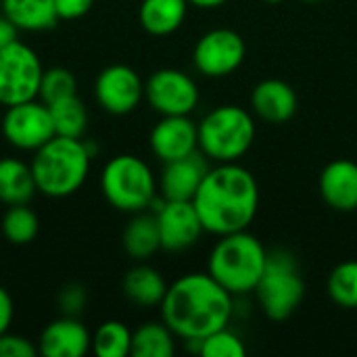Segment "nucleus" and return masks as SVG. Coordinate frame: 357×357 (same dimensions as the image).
Listing matches in <instances>:
<instances>
[{
	"label": "nucleus",
	"mask_w": 357,
	"mask_h": 357,
	"mask_svg": "<svg viewBox=\"0 0 357 357\" xmlns=\"http://www.w3.org/2000/svg\"><path fill=\"white\" fill-rule=\"evenodd\" d=\"M232 293H228L209 272H192L167 287L161 301V320L180 339L201 341L226 328L232 318Z\"/></svg>",
	"instance_id": "obj_1"
},
{
	"label": "nucleus",
	"mask_w": 357,
	"mask_h": 357,
	"mask_svg": "<svg viewBox=\"0 0 357 357\" xmlns=\"http://www.w3.org/2000/svg\"><path fill=\"white\" fill-rule=\"evenodd\" d=\"M192 205L205 232L224 236L247 230L259 209V186L253 174L234 163H220L201 182Z\"/></svg>",
	"instance_id": "obj_2"
},
{
	"label": "nucleus",
	"mask_w": 357,
	"mask_h": 357,
	"mask_svg": "<svg viewBox=\"0 0 357 357\" xmlns=\"http://www.w3.org/2000/svg\"><path fill=\"white\" fill-rule=\"evenodd\" d=\"M92 157L88 142L82 138L52 136L33 151L29 163L38 192L50 199H63L77 192L90 174Z\"/></svg>",
	"instance_id": "obj_3"
},
{
	"label": "nucleus",
	"mask_w": 357,
	"mask_h": 357,
	"mask_svg": "<svg viewBox=\"0 0 357 357\" xmlns=\"http://www.w3.org/2000/svg\"><path fill=\"white\" fill-rule=\"evenodd\" d=\"M268 261V251L247 230L220 236L209 255V274L232 295L253 293Z\"/></svg>",
	"instance_id": "obj_4"
},
{
	"label": "nucleus",
	"mask_w": 357,
	"mask_h": 357,
	"mask_svg": "<svg viewBox=\"0 0 357 357\" xmlns=\"http://www.w3.org/2000/svg\"><path fill=\"white\" fill-rule=\"evenodd\" d=\"M255 134L257 126L249 111L222 105L199 123V151L218 163H234L253 146Z\"/></svg>",
	"instance_id": "obj_5"
},
{
	"label": "nucleus",
	"mask_w": 357,
	"mask_h": 357,
	"mask_svg": "<svg viewBox=\"0 0 357 357\" xmlns=\"http://www.w3.org/2000/svg\"><path fill=\"white\" fill-rule=\"evenodd\" d=\"M253 293L270 320L282 322L291 318L305 297V282L295 255L287 249L268 251L266 270Z\"/></svg>",
	"instance_id": "obj_6"
},
{
	"label": "nucleus",
	"mask_w": 357,
	"mask_h": 357,
	"mask_svg": "<svg viewBox=\"0 0 357 357\" xmlns=\"http://www.w3.org/2000/svg\"><path fill=\"white\" fill-rule=\"evenodd\" d=\"M100 188L107 203L126 213L149 209L157 197V180L151 167L136 155L113 157L102 167Z\"/></svg>",
	"instance_id": "obj_7"
},
{
	"label": "nucleus",
	"mask_w": 357,
	"mask_h": 357,
	"mask_svg": "<svg viewBox=\"0 0 357 357\" xmlns=\"http://www.w3.org/2000/svg\"><path fill=\"white\" fill-rule=\"evenodd\" d=\"M44 67L27 44L15 40L0 50V105L13 107L38 98Z\"/></svg>",
	"instance_id": "obj_8"
},
{
	"label": "nucleus",
	"mask_w": 357,
	"mask_h": 357,
	"mask_svg": "<svg viewBox=\"0 0 357 357\" xmlns=\"http://www.w3.org/2000/svg\"><path fill=\"white\" fill-rule=\"evenodd\" d=\"M2 136L19 151H38L54 136L50 109L46 102L31 98L6 107L2 117Z\"/></svg>",
	"instance_id": "obj_9"
},
{
	"label": "nucleus",
	"mask_w": 357,
	"mask_h": 357,
	"mask_svg": "<svg viewBox=\"0 0 357 357\" xmlns=\"http://www.w3.org/2000/svg\"><path fill=\"white\" fill-rule=\"evenodd\" d=\"M245 54L247 46L243 36L234 29L218 27L197 40L192 61L205 77H226L243 65Z\"/></svg>",
	"instance_id": "obj_10"
},
{
	"label": "nucleus",
	"mask_w": 357,
	"mask_h": 357,
	"mask_svg": "<svg viewBox=\"0 0 357 357\" xmlns=\"http://www.w3.org/2000/svg\"><path fill=\"white\" fill-rule=\"evenodd\" d=\"M144 98L163 115H190L199 105V88L195 79L180 69H157L144 82Z\"/></svg>",
	"instance_id": "obj_11"
},
{
	"label": "nucleus",
	"mask_w": 357,
	"mask_h": 357,
	"mask_svg": "<svg viewBox=\"0 0 357 357\" xmlns=\"http://www.w3.org/2000/svg\"><path fill=\"white\" fill-rule=\"evenodd\" d=\"M153 213L157 215L161 249L180 253L197 245L201 234L205 232L203 222L192 205V201H161L151 203Z\"/></svg>",
	"instance_id": "obj_12"
},
{
	"label": "nucleus",
	"mask_w": 357,
	"mask_h": 357,
	"mask_svg": "<svg viewBox=\"0 0 357 357\" xmlns=\"http://www.w3.org/2000/svg\"><path fill=\"white\" fill-rule=\"evenodd\" d=\"M94 96L107 113L128 115L144 98V82L128 65H109L94 82Z\"/></svg>",
	"instance_id": "obj_13"
},
{
	"label": "nucleus",
	"mask_w": 357,
	"mask_h": 357,
	"mask_svg": "<svg viewBox=\"0 0 357 357\" xmlns=\"http://www.w3.org/2000/svg\"><path fill=\"white\" fill-rule=\"evenodd\" d=\"M151 151L163 163L199 151V126L188 115H163L149 136Z\"/></svg>",
	"instance_id": "obj_14"
},
{
	"label": "nucleus",
	"mask_w": 357,
	"mask_h": 357,
	"mask_svg": "<svg viewBox=\"0 0 357 357\" xmlns=\"http://www.w3.org/2000/svg\"><path fill=\"white\" fill-rule=\"evenodd\" d=\"M92 349V335L73 316L50 322L38 339V354L44 357H82Z\"/></svg>",
	"instance_id": "obj_15"
},
{
	"label": "nucleus",
	"mask_w": 357,
	"mask_h": 357,
	"mask_svg": "<svg viewBox=\"0 0 357 357\" xmlns=\"http://www.w3.org/2000/svg\"><path fill=\"white\" fill-rule=\"evenodd\" d=\"M209 167L203 153L195 151L182 159L167 161L159 178V190L165 201H192Z\"/></svg>",
	"instance_id": "obj_16"
},
{
	"label": "nucleus",
	"mask_w": 357,
	"mask_h": 357,
	"mask_svg": "<svg viewBox=\"0 0 357 357\" xmlns=\"http://www.w3.org/2000/svg\"><path fill=\"white\" fill-rule=\"evenodd\" d=\"M322 199L341 213L357 209V163L351 159H335L320 174Z\"/></svg>",
	"instance_id": "obj_17"
},
{
	"label": "nucleus",
	"mask_w": 357,
	"mask_h": 357,
	"mask_svg": "<svg viewBox=\"0 0 357 357\" xmlns=\"http://www.w3.org/2000/svg\"><path fill=\"white\" fill-rule=\"evenodd\" d=\"M299 98L291 84L282 79H264L251 92L253 113L268 123H284L297 113Z\"/></svg>",
	"instance_id": "obj_18"
},
{
	"label": "nucleus",
	"mask_w": 357,
	"mask_h": 357,
	"mask_svg": "<svg viewBox=\"0 0 357 357\" xmlns=\"http://www.w3.org/2000/svg\"><path fill=\"white\" fill-rule=\"evenodd\" d=\"M167 287L169 284L165 282L161 272L151 266H144V264L128 270L123 276V282H121L126 299L138 307L161 305V301L167 293Z\"/></svg>",
	"instance_id": "obj_19"
},
{
	"label": "nucleus",
	"mask_w": 357,
	"mask_h": 357,
	"mask_svg": "<svg viewBox=\"0 0 357 357\" xmlns=\"http://www.w3.org/2000/svg\"><path fill=\"white\" fill-rule=\"evenodd\" d=\"M188 0H142L138 8L140 25L151 36H169L186 19Z\"/></svg>",
	"instance_id": "obj_20"
},
{
	"label": "nucleus",
	"mask_w": 357,
	"mask_h": 357,
	"mask_svg": "<svg viewBox=\"0 0 357 357\" xmlns=\"http://www.w3.org/2000/svg\"><path fill=\"white\" fill-rule=\"evenodd\" d=\"M121 243H123L126 253L132 259H136V261H144V259L153 257L161 249V236H159L157 215L153 211L151 213L136 211L134 218L123 228Z\"/></svg>",
	"instance_id": "obj_21"
},
{
	"label": "nucleus",
	"mask_w": 357,
	"mask_h": 357,
	"mask_svg": "<svg viewBox=\"0 0 357 357\" xmlns=\"http://www.w3.org/2000/svg\"><path fill=\"white\" fill-rule=\"evenodd\" d=\"M38 192L31 167L15 157L0 159V203L25 205Z\"/></svg>",
	"instance_id": "obj_22"
},
{
	"label": "nucleus",
	"mask_w": 357,
	"mask_h": 357,
	"mask_svg": "<svg viewBox=\"0 0 357 357\" xmlns=\"http://www.w3.org/2000/svg\"><path fill=\"white\" fill-rule=\"evenodd\" d=\"M2 15L23 31H44L59 21L54 0H2Z\"/></svg>",
	"instance_id": "obj_23"
},
{
	"label": "nucleus",
	"mask_w": 357,
	"mask_h": 357,
	"mask_svg": "<svg viewBox=\"0 0 357 357\" xmlns=\"http://www.w3.org/2000/svg\"><path fill=\"white\" fill-rule=\"evenodd\" d=\"M176 335L172 328L161 322H146L132 333V349L134 357H172L176 351Z\"/></svg>",
	"instance_id": "obj_24"
},
{
	"label": "nucleus",
	"mask_w": 357,
	"mask_h": 357,
	"mask_svg": "<svg viewBox=\"0 0 357 357\" xmlns=\"http://www.w3.org/2000/svg\"><path fill=\"white\" fill-rule=\"evenodd\" d=\"M48 109L54 126V136H67V138L84 136L88 128V111L86 105L77 98V94L50 102Z\"/></svg>",
	"instance_id": "obj_25"
},
{
	"label": "nucleus",
	"mask_w": 357,
	"mask_h": 357,
	"mask_svg": "<svg viewBox=\"0 0 357 357\" xmlns=\"http://www.w3.org/2000/svg\"><path fill=\"white\" fill-rule=\"evenodd\" d=\"M132 349V331L117 320L102 322L92 335V351L98 357H126Z\"/></svg>",
	"instance_id": "obj_26"
},
{
	"label": "nucleus",
	"mask_w": 357,
	"mask_h": 357,
	"mask_svg": "<svg viewBox=\"0 0 357 357\" xmlns=\"http://www.w3.org/2000/svg\"><path fill=\"white\" fill-rule=\"evenodd\" d=\"M40 230L36 211L25 205H10L2 218V234L13 245H29Z\"/></svg>",
	"instance_id": "obj_27"
},
{
	"label": "nucleus",
	"mask_w": 357,
	"mask_h": 357,
	"mask_svg": "<svg viewBox=\"0 0 357 357\" xmlns=\"http://www.w3.org/2000/svg\"><path fill=\"white\" fill-rule=\"evenodd\" d=\"M328 295L343 310H357V259L339 264L328 276Z\"/></svg>",
	"instance_id": "obj_28"
},
{
	"label": "nucleus",
	"mask_w": 357,
	"mask_h": 357,
	"mask_svg": "<svg viewBox=\"0 0 357 357\" xmlns=\"http://www.w3.org/2000/svg\"><path fill=\"white\" fill-rule=\"evenodd\" d=\"M188 345H192V349L203 357H245L247 354L241 337L228 331V326L207 335L201 341H188Z\"/></svg>",
	"instance_id": "obj_29"
},
{
	"label": "nucleus",
	"mask_w": 357,
	"mask_h": 357,
	"mask_svg": "<svg viewBox=\"0 0 357 357\" xmlns=\"http://www.w3.org/2000/svg\"><path fill=\"white\" fill-rule=\"evenodd\" d=\"M75 90H77V82H75V75L69 69L50 67V69H44V73H42L38 98L42 102L50 105V102H56L61 98L73 96Z\"/></svg>",
	"instance_id": "obj_30"
},
{
	"label": "nucleus",
	"mask_w": 357,
	"mask_h": 357,
	"mask_svg": "<svg viewBox=\"0 0 357 357\" xmlns=\"http://www.w3.org/2000/svg\"><path fill=\"white\" fill-rule=\"evenodd\" d=\"M56 305H59V310H61L63 316L77 318L86 310V305H88V291L79 282H69V284H65L59 291Z\"/></svg>",
	"instance_id": "obj_31"
},
{
	"label": "nucleus",
	"mask_w": 357,
	"mask_h": 357,
	"mask_svg": "<svg viewBox=\"0 0 357 357\" xmlns=\"http://www.w3.org/2000/svg\"><path fill=\"white\" fill-rule=\"evenodd\" d=\"M38 354V347L21 335H0V357H33Z\"/></svg>",
	"instance_id": "obj_32"
},
{
	"label": "nucleus",
	"mask_w": 357,
	"mask_h": 357,
	"mask_svg": "<svg viewBox=\"0 0 357 357\" xmlns=\"http://www.w3.org/2000/svg\"><path fill=\"white\" fill-rule=\"evenodd\" d=\"M92 4L94 0H54L59 19H67V21L84 17L92 8Z\"/></svg>",
	"instance_id": "obj_33"
},
{
	"label": "nucleus",
	"mask_w": 357,
	"mask_h": 357,
	"mask_svg": "<svg viewBox=\"0 0 357 357\" xmlns=\"http://www.w3.org/2000/svg\"><path fill=\"white\" fill-rule=\"evenodd\" d=\"M13 322V299L4 287H0V335L8 331Z\"/></svg>",
	"instance_id": "obj_34"
},
{
	"label": "nucleus",
	"mask_w": 357,
	"mask_h": 357,
	"mask_svg": "<svg viewBox=\"0 0 357 357\" xmlns=\"http://www.w3.org/2000/svg\"><path fill=\"white\" fill-rule=\"evenodd\" d=\"M17 31L19 29L15 27V23L6 15H0V50L17 40Z\"/></svg>",
	"instance_id": "obj_35"
},
{
	"label": "nucleus",
	"mask_w": 357,
	"mask_h": 357,
	"mask_svg": "<svg viewBox=\"0 0 357 357\" xmlns=\"http://www.w3.org/2000/svg\"><path fill=\"white\" fill-rule=\"evenodd\" d=\"M228 0H188V4L197 6V8H218L222 4H226Z\"/></svg>",
	"instance_id": "obj_36"
},
{
	"label": "nucleus",
	"mask_w": 357,
	"mask_h": 357,
	"mask_svg": "<svg viewBox=\"0 0 357 357\" xmlns=\"http://www.w3.org/2000/svg\"><path fill=\"white\" fill-rule=\"evenodd\" d=\"M266 2H270V4H278V2H282V0H266Z\"/></svg>",
	"instance_id": "obj_37"
},
{
	"label": "nucleus",
	"mask_w": 357,
	"mask_h": 357,
	"mask_svg": "<svg viewBox=\"0 0 357 357\" xmlns=\"http://www.w3.org/2000/svg\"><path fill=\"white\" fill-rule=\"evenodd\" d=\"M303 2H320V0H303Z\"/></svg>",
	"instance_id": "obj_38"
}]
</instances>
